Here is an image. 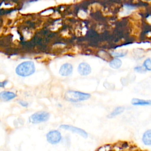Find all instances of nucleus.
<instances>
[{
    "label": "nucleus",
    "instance_id": "nucleus-1",
    "mask_svg": "<svg viewBox=\"0 0 151 151\" xmlns=\"http://www.w3.org/2000/svg\"><path fill=\"white\" fill-rule=\"evenodd\" d=\"M35 70L33 62L30 61H24L19 64L15 69L17 74L21 77H27L32 74Z\"/></svg>",
    "mask_w": 151,
    "mask_h": 151
},
{
    "label": "nucleus",
    "instance_id": "nucleus-2",
    "mask_svg": "<svg viewBox=\"0 0 151 151\" xmlns=\"http://www.w3.org/2000/svg\"><path fill=\"white\" fill-rule=\"evenodd\" d=\"M90 96L91 95L88 93L74 90H68L64 94L65 100L74 103L88 100L90 99Z\"/></svg>",
    "mask_w": 151,
    "mask_h": 151
},
{
    "label": "nucleus",
    "instance_id": "nucleus-3",
    "mask_svg": "<svg viewBox=\"0 0 151 151\" xmlns=\"http://www.w3.org/2000/svg\"><path fill=\"white\" fill-rule=\"evenodd\" d=\"M50 118V114L45 111L34 113L29 117V122L32 123H40L46 122Z\"/></svg>",
    "mask_w": 151,
    "mask_h": 151
},
{
    "label": "nucleus",
    "instance_id": "nucleus-4",
    "mask_svg": "<svg viewBox=\"0 0 151 151\" xmlns=\"http://www.w3.org/2000/svg\"><path fill=\"white\" fill-rule=\"evenodd\" d=\"M47 141L52 144L55 145L59 143L61 139V133L58 130H51L47 134Z\"/></svg>",
    "mask_w": 151,
    "mask_h": 151
},
{
    "label": "nucleus",
    "instance_id": "nucleus-5",
    "mask_svg": "<svg viewBox=\"0 0 151 151\" xmlns=\"http://www.w3.org/2000/svg\"><path fill=\"white\" fill-rule=\"evenodd\" d=\"M60 128L66 130H69V131H71V132H74V133H76L81 136L82 137H83L84 138H87L88 137V134L86 131H84V130H83L80 128H78L77 127L73 126L71 125L61 124L60 126Z\"/></svg>",
    "mask_w": 151,
    "mask_h": 151
},
{
    "label": "nucleus",
    "instance_id": "nucleus-6",
    "mask_svg": "<svg viewBox=\"0 0 151 151\" xmlns=\"http://www.w3.org/2000/svg\"><path fill=\"white\" fill-rule=\"evenodd\" d=\"M78 72L81 76H87L91 71V67L86 63H81L78 65Z\"/></svg>",
    "mask_w": 151,
    "mask_h": 151
},
{
    "label": "nucleus",
    "instance_id": "nucleus-7",
    "mask_svg": "<svg viewBox=\"0 0 151 151\" xmlns=\"http://www.w3.org/2000/svg\"><path fill=\"white\" fill-rule=\"evenodd\" d=\"M73 72V66L70 63L63 64L59 70V73L62 76H68Z\"/></svg>",
    "mask_w": 151,
    "mask_h": 151
},
{
    "label": "nucleus",
    "instance_id": "nucleus-8",
    "mask_svg": "<svg viewBox=\"0 0 151 151\" xmlns=\"http://www.w3.org/2000/svg\"><path fill=\"white\" fill-rule=\"evenodd\" d=\"M16 97V94L14 92L4 91L0 93V100L3 101H8L14 99Z\"/></svg>",
    "mask_w": 151,
    "mask_h": 151
},
{
    "label": "nucleus",
    "instance_id": "nucleus-9",
    "mask_svg": "<svg viewBox=\"0 0 151 151\" xmlns=\"http://www.w3.org/2000/svg\"><path fill=\"white\" fill-rule=\"evenodd\" d=\"M131 103L133 106H151V100H150L133 99Z\"/></svg>",
    "mask_w": 151,
    "mask_h": 151
},
{
    "label": "nucleus",
    "instance_id": "nucleus-10",
    "mask_svg": "<svg viewBox=\"0 0 151 151\" xmlns=\"http://www.w3.org/2000/svg\"><path fill=\"white\" fill-rule=\"evenodd\" d=\"M143 143L146 146H151V129L145 132L142 138Z\"/></svg>",
    "mask_w": 151,
    "mask_h": 151
},
{
    "label": "nucleus",
    "instance_id": "nucleus-11",
    "mask_svg": "<svg viewBox=\"0 0 151 151\" xmlns=\"http://www.w3.org/2000/svg\"><path fill=\"white\" fill-rule=\"evenodd\" d=\"M124 110V107L123 106H118L117 107H116L109 115H108V117L109 118H113L114 117L116 116H117V115L120 114L121 113H122Z\"/></svg>",
    "mask_w": 151,
    "mask_h": 151
},
{
    "label": "nucleus",
    "instance_id": "nucleus-12",
    "mask_svg": "<svg viewBox=\"0 0 151 151\" xmlns=\"http://www.w3.org/2000/svg\"><path fill=\"white\" fill-rule=\"evenodd\" d=\"M122 65V62L118 58H115L111 60L109 62L110 67L113 69H118V68H120Z\"/></svg>",
    "mask_w": 151,
    "mask_h": 151
},
{
    "label": "nucleus",
    "instance_id": "nucleus-13",
    "mask_svg": "<svg viewBox=\"0 0 151 151\" xmlns=\"http://www.w3.org/2000/svg\"><path fill=\"white\" fill-rule=\"evenodd\" d=\"M143 65L146 70L151 71V59L147 58L146 60H145L143 62Z\"/></svg>",
    "mask_w": 151,
    "mask_h": 151
},
{
    "label": "nucleus",
    "instance_id": "nucleus-14",
    "mask_svg": "<svg viewBox=\"0 0 151 151\" xmlns=\"http://www.w3.org/2000/svg\"><path fill=\"white\" fill-rule=\"evenodd\" d=\"M111 55L113 57H115L116 58L118 57H124L126 54V52H112L111 53Z\"/></svg>",
    "mask_w": 151,
    "mask_h": 151
},
{
    "label": "nucleus",
    "instance_id": "nucleus-15",
    "mask_svg": "<svg viewBox=\"0 0 151 151\" xmlns=\"http://www.w3.org/2000/svg\"><path fill=\"white\" fill-rule=\"evenodd\" d=\"M134 70L135 71L139 73H144L146 72V70L143 66H140V65L135 67L134 68Z\"/></svg>",
    "mask_w": 151,
    "mask_h": 151
},
{
    "label": "nucleus",
    "instance_id": "nucleus-16",
    "mask_svg": "<svg viewBox=\"0 0 151 151\" xmlns=\"http://www.w3.org/2000/svg\"><path fill=\"white\" fill-rule=\"evenodd\" d=\"M19 103L21 106H22L23 107H27L28 106V103L25 101L20 100V101H19Z\"/></svg>",
    "mask_w": 151,
    "mask_h": 151
},
{
    "label": "nucleus",
    "instance_id": "nucleus-17",
    "mask_svg": "<svg viewBox=\"0 0 151 151\" xmlns=\"http://www.w3.org/2000/svg\"><path fill=\"white\" fill-rule=\"evenodd\" d=\"M7 84V81H0V87H4L6 84Z\"/></svg>",
    "mask_w": 151,
    "mask_h": 151
},
{
    "label": "nucleus",
    "instance_id": "nucleus-18",
    "mask_svg": "<svg viewBox=\"0 0 151 151\" xmlns=\"http://www.w3.org/2000/svg\"><path fill=\"white\" fill-rule=\"evenodd\" d=\"M147 20H148V21H149L150 23H151V16H150V17H149L147 18Z\"/></svg>",
    "mask_w": 151,
    "mask_h": 151
}]
</instances>
